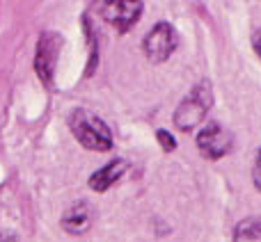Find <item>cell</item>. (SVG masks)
<instances>
[{
  "mask_svg": "<svg viewBox=\"0 0 261 242\" xmlns=\"http://www.w3.org/2000/svg\"><path fill=\"white\" fill-rule=\"evenodd\" d=\"M69 130L76 137V142L87 151H110L115 146V137L110 126L99 114L90 112L85 108H76L69 114Z\"/></svg>",
  "mask_w": 261,
  "mask_h": 242,
  "instance_id": "6da1fadb",
  "label": "cell"
},
{
  "mask_svg": "<svg viewBox=\"0 0 261 242\" xmlns=\"http://www.w3.org/2000/svg\"><path fill=\"white\" fill-rule=\"evenodd\" d=\"M213 108V87L208 80H199L188 94L181 99V103L176 105L174 114V126L184 133L195 130L204 119H206L208 110Z\"/></svg>",
  "mask_w": 261,
  "mask_h": 242,
  "instance_id": "7a4b0ae2",
  "label": "cell"
},
{
  "mask_svg": "<svg viewBox=\"0 0 261 242\" xmlns=\"http://www.w3.org/2000/svg\"><path fill=\"white\" fill-rule=\"evenodd\" d=\"M92 12L119 32H128L142 18V0H92Z\"/></svg>",
  "mask_w": 261,
  "mask_h": 242,
  "instance_id": "3957f363",
  "label": "cell"
},
{
  "mask_svg": "<svg viewBox=\"0 0 261 242\" xmlns=\"http://www.w3.org/2000/svg\"><path fill=\"white\" fill-rule=\"evenodd\" d=\"M64 39L60 32L46 30L39 35L37 41V50H35V71L39 76V80L44 82V87L53 89L55 85V67H58L60 53H62Z\"/></svg>",
  "mask_w": 261,
  "mask_h": 242,
  "instance_id": "277c9868",
  "label": "cell"
},
{
  "mask_svg": "<svg viewBox=\"0 0 261 242\" xmlns=\"http://www.w3.org/2000/svg\"><path fill=\"white\" fill-rule=\"evenodd\" d=\"M142 50L147 55L149 62L163 64L170 59V55L176 50V32L174 25L167 21H158L151 30L144 35L142 39Z\"/></svg>",
  "mask_w": 261,
  "mask_h": 242,
  "instance_id": "5b68a950",
  "label": "cell"
},
{
  "mask_svg": "<svg viewBox=\"0 0 261 242\" xmlns=\"http://www.w3.org/2000/svg\"><path fill=\"white\" fill-rule=\"evenodd\" d=\"M195 144H197L199 153L208 160H220L227 153L234 148V135L225 128L218 121H208V124L202 126V130L195 137Z\"/></svg>",
  "mask_w": 261,
  "mask_h": 242,
  "instance_id": "8992f818",
  "label": "cell"
},
{
  "mask_svg": "<svg viewBox=\"0 0 261 242\" xmlns=\"http://www.w3.org/2000/svg\"><path fill=\"white\" fill-rule=\"evenodd\" d=\"M128 171V162L124 160V158H115V160L106 162L101 169H96L94 174L90 176V180H87V188L92 190V192H108L110 188H113L115 183H117L119 178H122L124 174Z\"/></svg>",
  "mask_w": 261,
  "mask_h": 242,
  "instance_id": "52a82bcc",
  "label": "cell"
},
{
  "mask_svg": "<svg viewBox=\"0 0 261 242\" xmlns=\"http://www.w3.org/2000/svg\"><path fill=\"white\" fill-rule=\"evenodd\" d=\"M92 220H94V213H92L90 203H87V201H76V203H71V206L64 210L60 224H62V229L67 231V233L83 235V233H87V231H90Z\"/></svg>",
  "mask_w": 261,
  "mask_h": 242,
  "instance_id": "ba28073f",
  "label": "cell"
},
{
  "mask_svg": "<svg viewBox=\"0 0 261 242\" xmlns=\"http://www.w3.org/2000/svg\"><path fill=\"white\" fill-rule=\"evenodd\" d=\"M261 240V220L259 217H248L239 222L234 231V242H259Z\"/></svg>",
  "mask_w": 261,
  "mask_h": 242,
  "instance_id": "9c48e42d",
  "label": "cell"
},
{
  "mask_svg": "<svg viewBox=\"0 0 261 242\" xmlns=\"http://www.w3.org/2000/svg\"><path fill=\"white\" fill-rule=\"evenodd\" d=\"M156 142L161 144L163 153H174L176 146H179L176 137L170 133V130H165V128H158V130H156Z\"/></svg>",
  "mask_w": 261,
  "mask_h": 242,
  "instance_id": "30bf717a",
  "label": "cell"
},
{
  "mask_svg": "<svg viewBox=\"0 0 261 242\" xmlns=\"http://www.w3.org/2000/svg\"><path fill=\"white\" fill-rule=\"evenodd\" d=\"M252 183L257 190H261V148H259L257 160H254V167H252Z\"/></svg>",
  "mask_w": 261,
  "mask_h": 242,
  "instance_id": "8fae6325",
  "label": "cell"
},
{
  "mask_svg": "<svg viewBox=\"0 0 261 242\" xmlns=\"http://www.w3.org/2000/svg\"><path fill=\"white\" fill-rule=\"evenodd\" d=\"M252 46H254V50H257V55L261 57V27L257 32H254V37H252Z\"/></svg>",
  "mask_w": 261,
  "mask_h": 242,
  "instance_id": "7c38bea8",
  "label": "cell"
},
{
  "mask_svg": "<svg viewBox=\"0 0 261 242\" xmlns=\"http://www.w3.org/2000/svg\"><path fill=\"white\" fill-rule=\"evenodd\" d=\"M0 242H18L14 235H5V238H0Z\"/></svg>",
  "mask_w": 261,
  "mask_h": 242,
  "instance_id": "4fadbf2b",
  "label": "cell"
},
{
  "mask_svg": "<svg viewBox=\"0 0 261 242\" xmlns=\"http://www.w3.org/2000/svg\"><path fill=\"white\" fill-rule=\"evenodd\" d=\"M259 242H261V240H259Z\"/></svg>",
  "mask_w": 261,
  "mask_h": 242,
  "instance_id": "5bb4252c",
  "label": "cell"
}]
</instances>
